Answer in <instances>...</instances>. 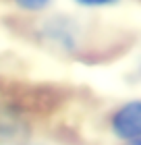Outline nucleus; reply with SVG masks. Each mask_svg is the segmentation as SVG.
Listing matches in <instances>:
<instances>
[{"mask_svg":"<svg viewBox=\"0 0 141 145\" xmlns=\"http://www.w3.org/2000/svg\"><path fill=\"white\" fill-rule=\"evenodd\" d=\"M37 35L44 39V44L48 48L62 52V54H71V52H77V48H79L81 27L71 17L52 15V17H46L39 23Z\"/></svg>","mask_w":141,"mask_h":145,"instance_id":"obj_1","label":"nucleus"},{"mask_svg":"<svg viewBox=\"0 0 141 145\" xmlns=\"http://www.w3.org/2000/svg\"><path fill=\"white\" fill-rule=\"evenodd\" d=\"M77 6H83V8H104V6H114L118 4L120 0H73Z\"/></svg>","mask_w":141,"mask_h":145,"instance_id":"obj_4","label":"nucleus"},{"mask_svg":"<svg viewBox=\"0 0 141 145\" xmlns=\"http://www.w3.org/2000/svg\"><path fill=\"white\" fill-rule=\"evenodd\" d=\"M12 4L25 12H42L52 4V0H12Z\"/></svg>","mask_w":141,"mask_h":145,"instance_id":"obj_3","label":"nucleus"},{"mask_svg":"<svg viewBox=\"0 0 141 145\" xmlns=\"http://www.w3.org/2000/svg\"><path fill=\"white\" fill-rule=\"evenodd\" d=\"M110 131L120 141H141V100H131L118 106L110 116Z\"/></svg>","mask_w":141,"mask_h":145,"instance_id":"obj_2","label":"nucleus"},{"mask_svg":"<svg viewBox=\"0 0 141 145\" xmlns=\"http://www.w3.org/2000/svg\"><path fill=\"white\" fill-rule=\"evenodd\" d=\"M131 145H141V141H135V143H131Z\"/></svg>","mask_w":141,"mask_h":145,"instance_id":"obj_5","label":"nucleus"}]
</instances>
